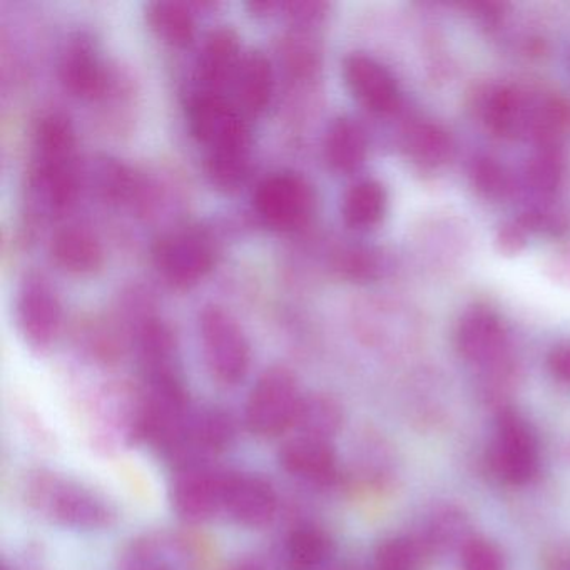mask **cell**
I'll use <instances>...</instances> for the list:
<instances>
[{"label":"cell","instance_id":"16","mask_svg":"<svg viewBox=\"0 0 570 570\" xmlns=\"http://www.w3.org/2000/svg\"><path fill=\"white\" fill-rule=\"evenodd\" d=\"M242 58L238 35L232 28L213 29L206 36L199 51L196 68L199 91L222 92L223 88L235 79Z\"/></svg>","mask_w":570,"mask_h":570},{"label":"cell","instance_id":"12","mask_svg":"<svg viewBox=\"0 0 570 570\" xmlns=\"http://www.w3.org/2000/svg\"><path fill=\"white\" fill-rule=\"evenodd\" d=\"M16 320L29 345L45 350L59 335L62 323L61 303L42 276H28L16 299Z\"/></svg>","mask_w":570,"mask_h":570},{"label":"cell","instance_id":"30","mask_svg":"<svg viewBox=\"0 0 570 570\" xmlns=\"http://www.w3.org/2000/svg\"><path fill=\"white\" fill-rule=\"evenodd\" d=\"M406 149L416 163L436 166L449 158L450 138L443 129L432 122H419L406 132Z\"/></svg>","mask_w":570,"mask_h":570},{"label":"cell","instance_id":"41","mask_svg":"<svg viewBox=\"0 0 570 570\" xmlns=\"http://www.w3.org/2000/svg\"><path fill=\"white\" fill-rule=\"evenodd\" d=\"M226 570H265V567L262 563L253 562V560H239Z\"/></svg>","mask_w":570,"mask_h":570},{"label":"cell","instance_id":"40","mask_svg":"<svg viewBox=\"0 0 570 570\" xmlns=\"http://www.w3.org/2000/svg\"><path fill=\"white\" fill-rule=\"evenodd\" d=\"M547 570H570V549L553 550L547 560Z\"/></svg>","mask_w":570,"mask_h":570},{"label":"cell","instance_id":"13","mask_svg":"<svg viewBox=\"0 0 570 570\" xmlns=\"http://www.w3.org/2000/svg\"><path fill=\"white\" fill-rule=\"evenodd\" d=\"M455 345L463 360L483 370L510 358L505 326L490 309L475 308L462 316Z\"/></svg>","mask_w":570,"mask_h":570},{"label":"cell","instance_id":"28","mask_svg":"<svg viewBox=\"0 0 570 570\" xmlns=\"http://www.w3.org/2000/svg\"><path fill=\"white\" fill-rule=\"evenodd\" d=\"M76 136L69 118L59 112L45 116L36 126L35 161H75Z\"/></svg>","mask_w":570,"mask_h":570},{"label":"cell","instance_id":"27","mask_svg":"<svg viewBox=\"0 0 570 570\" xmlns=\"http://www.w3.org/2000/svg\"><path fill=\"white\" fill-rule=\"evenodd\" d=\"M146 21L159 39L176 48L188 46L195 39V16L183 2H175V0L151 2L146 8Z\"/></svg>","mask_w":570,"mask_h":570},{"label":"cell","instance_id":"11","mask_svg":"<svg viewBox=\"0 0 570 570\" xmlns=\"http://www.w3.org/2000/svg\"><path fill=\"white\" fill-rule=\"evenodd\" d=\"M543 99V95H532L513 86H497L483 96L480 111L493 135L502 138L529 136L533 139Z\"/></svg>","mask_w":570,"mask_h":570},{"label":"cell","instance_id":"14","mask_svg":"<svg viewBox=\"0 0 570 570\" xmlns=\"http://www.w3.org/2000/svg\"><path fill=\"white\" fill-rule=\"evenodd\" d=\"M343 78L352 95L376 115L399 105V86L385 66L366 55H352L343 62Z\"/></svg>","mask_w":570,"mask_h":570},{"label":"cell","instance_id":"5","mask_svg":"<svg viewBox=\"0 0 570 570\" xmlns=\"http://www.w3.org/2000/svg\"><path fill=\"white\" fill-rule=\"evenodd\" d=\"M490 462L493 472L510 485H527L540 469V446L530 423L513 410H499Z\"/></svg>","mask_w":570,"mask_h":570},{"label":"cell","instance_id":"4","mask_svg":"<svg viewBox=\"0 0 570 570\" xmlns=\"http://www.w3.org/2000/svg\"><path fill=\"white\" fill-rule=\"evenodd\" d=\"M203 355L212 375L223 385H238L252 363L248 338L239 323L219 306H206L199 315Z\"/></svg>","mask_w":570,"mask_h":570},{"label":"cell","instance_id":"21","mask_svg":"<svg viewBox=\"0 0 570 570\" xmlns=\"http://www.w3.org/2000/svg\"><path fill=\"white\" fill-rule=\"evenodd\" d=\"M135 345L142 379L179 373L176 340L165 323L159 320L145 322L139 328Z\"/></svg>","mask_w":570,"mask_h":570},{"label":"cell","instance_id":"36","mask_svg":"<svg viewBox=\"0 0 570 570\" xmlns=\"http://www.w3.org/2000/svg\"><path fill=\"white\" fill-rule=\"evenodd\" d=\"M547 370L553 380L570 385V342L557 343L547 355Z\"/></svg>","mask_w":570,"mask_h":570},{"label":"cell","instance_id":"35","mask_svg":"<svg viewBox=\"0 0 570 570\" xmlns=\"http://www.w3.org/2000/svg\"><path fill=\"white\" fill-rule=\"evenodd\" d=\"M376 259L366 249H350L340 259V269L353 279H368L375 276Z\"/></svg>","mask_w":570,"mask_h":570},{"label":"cell","instance_id":"33","mask_svg":"<svg viewBox=\"0 0 570 570\" xmlns=\"http://www.w3.org/2000/svg\"><path fill=\"white\" fill-rule=\"evenodd\" d=\"M527 178L535 191L552 193L562 178V158L559 153L550 149V146H543L542 151L529 163Z\"/></svg>","mask_w":570,"mask_h":570},{"label":"cell","instance_id":"31","mask_svg":"<svg viewBox=\"0 0 570 570\" xmlns=\"http://www.w3.org/2000/svg\"><path fill=\"white\" fill-rule=\"evenodd\" d=\"M423 557L415 537H393L376 547L368 570H419Z\"/></svg>","mask_w":570,"mask_h":570},{"label":"cell","instance_id":"8","mask_svg":"<svg viewBox=\"0 0 570 570\" xmlns=\"http://www.w3.org/2000/svg\"><path fill=\"white\" fill-rule=\"evenodd\" d=\"M255 209L268 225L292 229L312 215L315 193L298 173L282 171L266 176L256 188Z\"/></svg>","mask_w":570,"mask_h":570},{"label":"cell","instance_id":"7","mask_svg":"<svg viewBox=\"0 0 570 570\" xmlns=\"http://www.w3.org/2000/svg\"><path fill=\"white\" fill-rule=\"evenodd\" d=\"M215 243L198 229L169 233L156 243L153 259L166 282L189 288L202 282L215 265Z\"/></svg>","mask_w":570,"mask_h":570},{"label":"cell","instance_id":"29","mask_svg":"<svg viewBox=\"0 0 570 570\" xmlns=\"http://www.w3.org/2000/svg\"><path fill=\"white\" fill-rule=\"evenodd\" d=\"M252 141L233 142L208 149L206 173L213 185L218 188L233 189L245 179L249 166Z\"/></svg>","mask_w":570,"mask_h":570},{"label":"cell","instance_id":"9","mask_svg":"<svg viewBox=\"0 0 570 570\" xmlns=\"http://www.w3.org/2000/svg\"><path fill=\"white\" fill-rule=\"evenodd\" d=\"M279 512L275 487L255 473L226 470L223 513L229 522L245 529L272 525Z\"/></svg>","mask_w":570,"mask_h":570},{"label":"cell","instance_id":"22","mask_svg":"<svg viewBox=\"0 0 570 570\" xmlns=\"http://www.w3.org/2000/svg\"><path fill=\"white\" fill-rule=\"evenodd\" d=\"M55 262L66 272L75 275H89L101 268L105 252L101 243L89 229L69 226L52 239Z\"/></svg>","mask_w":570,"mask_h":570},{"label":"cell","instance_id":"17","mask_svg":"<svg viewBox=\"0 0 570 570\" xmlns=\"http://www.w3.org/2000/svg\"><path fill=\"white\" fill-rule=\"evenodd\" d=\"M472 537V523L465 510L453 503H442L425 517L415 539L425 556H442L455 550L460 552Z\"/></svg>","mask_w":570,"mask_h":570},{"label":"cell","instance_id":"1","mask_svg":"<svg viewBox=\"0 0 570 570\" xmlns=\"http://www.w3.org/2000/svg\"><path fill=\"white\" fill-rule=\"evenodd\" d=\"M24 497L32 512L61 529L105 532L118 522V510L102 493L52 470L29 473Z\"/></svg>","mask_w":570,"mask_h":570},{"label":"cell","instance_id":"20","mask_svg":"<svg viewBox=\"0 0 570 570\" xmlns=\"http://www.w3.org/2000/svg\"><path fill=\"white\" fill-rule=\"evenodd\" d=\"M185 550L166 533L136 537L119 553L118 570H181Z\"/></svg>","mask_w":570,"mask_h":570},{"label":"cell","instance_id":"26","mask_svg":"<svg viewBox=\"0 0 570 570\" xmlns=\"http://www.w3.org/2000/svg\"><path fill=\"white\" fill-rule=\"evenodd\" d=\"M353 469L366 485H389L396 472L392 445L376 433H365L353 450Z\"/></svg>","mask_w":570,"mask_h":570},{"label":"cell","instance_id":"6","mask_svg":"<svg viewBox=\"0 0 570 570\" xmlns=\"http://www.w3.org/2000/svg\"><path fill=\"white\" fill-rule=\"evenodd\" d=\"M225 476L226 470L213 463L176 469L169 483L173 512L189 525H199L222 515Z\"/></svg>","mask_w":570,"mask_h":570},{"label":"cell","instance_id":"10","mask_svg":"<svg viewBox=\"0 0 570 570\" xmlns=\"http://www.w3.org/2000/svg\"><path fill=\"white\" fill-rule=\"evenodd\" d=\"M278 463L286 475L312 489H335L345 475L333 443L306 436L286 440L279 446Z\"/></svg>","mask_w":570,"mask_h":570},{"label":"cell","instance_id":"18","mask_svg":"<svg viewBox=\"0 0 570 570\" xmlns=\"http://www.w3.org/2000/svg\"><path fill=\"white\" fill-rule=\"evenodd\" d=\"M235 105L243 115L256 116L265 111L275 89L272 62L263 52L249 51L243 55L238 71L233 79Z\"/></svg>","mask_w":570,"mask_h":570},{"label":"cell","instance_id":"19","mask_svg":"<svg viewBox=\"0 0 570 570\" xmlns=\"http://www.w3.org/2000/svg\"><path fill=\"white\" fill-rule=\"evenodd\" d=\"M62 85L76 96L92 98L105 86V71L95 46L86 38L69 42L59 66Z\"/></svg>","mask_w":570,"mask_h":570},{"label":"cell","instance_id":"23","mask_svg":"<svg viewBox=\"0 0 570 570\" xmlns=\"http://www.w3.org/2000/svg\"><path fill=\"white\" fill-rule=\"evenodd\" d=\"M343 420H345V413L333 396L312 393L303 396L292 432L295 436L332 442L343 429Z\"/></svg>","mask_w":570,"mask_h":570},{"label":"cell","instance_id":"39","mask_svg":"<svg viewBox=\"0 0 570 570\" xmlns=\"http://www.w3.org/2000/svg\"><path fill=\"white\" fill-rule=\"evenodd\" d=\"M553 279H559L560 283L570 285V252L566 255L559 256L552 265Z\"/></svg>","mask_w":570,"mask_h":570},{"label":"cell","instance_id":"15","mask_svg":"<svg viewBox=\"0 0 570 570\" xmlns=\"http://www.w3.org/2000/svg\"><path fill=\"white\" fill-rule=\"evenodd\" d=\"M282 570H336L335 542L330 533L316 523L293 527L278 550Z\"/></svg>","mask_w":570,"mask_h":570},{"label":"cell","instance_id":"42","mask_svg":"<svg viewBox=\"0 0 570 570\" xmlns=\"http://www.w3.org/2000/svg\"><path fill=\"white\" fill-rule=\"evenodd\" d=\"M2 570H14L12 567H9L8 563H2Z\"/></svg>","mask_w":570,"mask_h":570},{"label":"cell","instance_id":"25","mask_svg":"<svg viewBox=\"0 0 570 570\" xmlns=\"http://www.w3.org/2000/svg\"><path fill=\"white\" fill-rule=\"evenodd\" d=\"M385 188L375 179H362L350 186L343 196L342 215L353 229H370L382 222L386 213Z\"/></svg>","mask_w":570,"mask_h":570},{"label":"cell","instance_id":"38","mask_svg":"<svg viewBox=\"0 0 570 570\" xmlns=\"http://www.w3.org/2000/svg\"><path fill=\"white\" fill-rule=\"evenodd\" d=\"M283 8L288 11L289 18L295 19V21L312 22L322 18L328 6L323 4V2H289V4H283Z\"/></svg>","mask_w":570,"mask_h":570},{"label":"cell","instance_id":"34","mask_svg":"<svg viewBox=\"0 0 570 570\" xmlns=\"http://www.w3.org/2000/svg\"><path fill=\"white\" fill-rule=\"evenodd\" d=\"M470 176H472L476 191L487 198H502L509 191V176H507L505 169L493 159H476Z\"/></svg>","mask_w":570,"mask_h":570},{"label":"cell","instance_id":"32","mask_svg":"<svg viewBox=\"0 0 570 570\" xmlns=\"http://www.w3.org/2000/svg\"><path fill=\"white\" fill-rule=\"evenodd\" d=\"M459 553L462 570H505L502 550L483 537L473 535Z\"/></svg>","mask_w":570,"mask_h":570},{"label":"cell","instance_id":"37","mask_svg":"<svg viewBox=\"0 0 570 570\" xmlns=\"http://www.w3.org/2000/svg\"><path fill=\"white\" fill-rule=\"evenodd\" d=\"M527 223H510V225L500 228L497 235V245L505 255H515L525 246Z\"/></svg>","mask_w":570,"mask_h":570},{"label":"cell","instance_id":"2","mask_svg":"<svg viewBox=\"0 0 570 570\" xmlns=\"http://www.w3.org/2000/svg\"><path fill=\"white\" fill-rule=\"evenodd\" d=\"M305 393L296 376L283 366L266 370L249 392L245 425L253 435L275 439L292 432Z\"/></svg>","mask_w":570,"mask_h":570},{"label":"cell","instance_id":"24","mask_svg":"<svg viewBox=\"0 0 570 570\" xmlns=\"http://www.w3.org/2000/svg\"><path fill=\"white\" fill-rule=\"evenodd\" d=\"M366 151L368 142L358 122L338 118L330 125L325 138V158L335 171H356L365 161Z\"/></svg>","mask_w":570,"mask_h":570},{"label":"cell","instance_id":"3","mask_svg":"<svg viewBox=\"0 0 570 570\" xmlns=\"http://www.w3.org/2000/svg\"><path fill=\"white\" fill-rule=\"evenodd\" d=\"M236 423L218 406H193L175 439L159 455L173 466L213 463L216 456L235 443Z\"/></svg>","mask_w":570,"mask_h":570}]
</instances>
